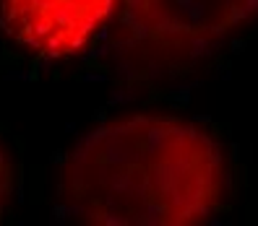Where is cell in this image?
<instances>
[{
  "instance_id": "obj_1",
  "label": "cell",
  "mask_w": 258,
  "mask_h": 226,
  "mask_svg": "<svg viewBox=\"0 0 258 226\" xmlns=\"http://www.w3.org/2000/svg\"><path fill=\"white\" fill-rule=\"evenodd\" d=\"M227 190L222 143L170 115L110 120L76 143L60 167V208L94 226H190Z\"/></svg>"
},
{
  "instance_id": "obj_2",
  "label": "cell",
  "mask_w": 258,
  "mask_h": 226,
  "mask_svg": "<svg viewBox=\"0 0 258 226\" xmlns=\"http://www.w3.org/2000/svg\"><path fill=\"white\" fill-rule=\"evenodd\" d=\"M258 19V0H123L115 57L136 81L177 75Z\"/></svg>"
},
{
  "instance_id": "obj_3",
  "label": "cell",
  "mask_w": 258,
  "mask_h": 226,
  "mask_svg": "<svg viewBox=\"0 0 258 226\" xmlns=\"http://www.w3.org/2000/svg\"><path fill=\"white\" fill-rule=\"evenodd\" d=\"M115 8L117 0H0V26L26 52L63 60L84 52Z\"/></svg>"
},
{
  "instance_id": "obj_4",
  "label": "cell",
  "mask_w": 258,
  "mask_h": 226,
  "mask_svg": "<svg viewBox=\"0 0 258 226\" xmlns=\"http://www.w3.org/2000/svg\"><path fill=\"white\" fill-rule=\"evenodd\" d=\"M11 198H13V164L6 151L0 148V216L6 213Z\"/></svg>"
}]
</instances>
